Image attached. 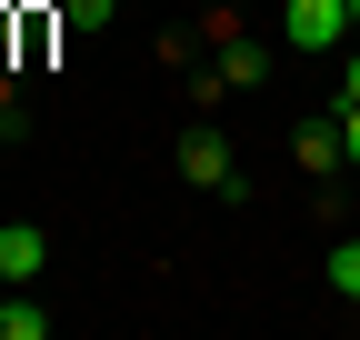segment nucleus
<instances>
[{
    "label": "nucleus",
    "instance_id": "nucleus-10",
    "mask_svg": "<svg viewBox=\"0 0 360 340\" xmlns=\"http://www.w3.org/2000/svg\"><path fill=\"white\" fill-rule=\"evenodd\" d=\"M340 100H360V51H350V60H340Z\"/></svg>",
    "mask_w": 360,
    "mask_h": 340
},
{
    "label": "nucleus",
    "instance_id": "nucleus-1",
    "mask_svg": "<svg viewBox=\"0 0 360 340\" xmlns=\"http://www.w3.org/2000/svg\"><path fill=\"white\" fill-rule=\"evenodd\" d=\"M180 181L231 200V190H240V160H231V140H220V131H180Z\"/></svg>",
    "mask_w": 360,
    "mask_h": 340
},
{
    "label": "nucleus",
    "instance_id": "nucleus-11",
    "mask_svg": "<svg viewBox=\"0 0 360 340\" xmlns=\"http://www.w3.org/2000/svg\"><path fill=\"white\" fill-rule=\"evenodd\" d=\"M30 11H60V0H30Z\"/></svg>",
    "mask_w": 360,
    "mask_h": 340
},
{
    "label": "nucleus",
    "instance_id": "nucleus-3",
    "mask_svg": "<svg viewBox=\"0 0 360 340\" xmlns=\"http://www.w3.org/2000/svg\"><path fill=\"white\" fill-rule=\"evenodd\" d=\"M40 270H51V240H40L30 221H0V280H11V290H30Z\"/></svg>",
    "mask_w": 360,
    "mask_h": 340
},
{
    "label": "nucleus",
    "instance_id": "nucleus-2",
    "mask_svg": "<svg viewBox=\"0 0 360 340\" xmlns=\"http://www.w3.org/2000/svg\"><path fill=\"white\" fill-rule=\"evenodd\" d=\"M281 30H290V51L321 60V51H340V40H350V0H290Z\"/></svg>",
    "mask_w": 360,
    "mask_h": 340
},
{
    "label": "nucleus",
    "instance_id": "nucleus-13",
    "mask_svg": "<svg viewBox=\"0 0 360 340\" xmlns=\"http://www.w3.org/2000/svg\"><path fill=\"white\" fill-rule=\"evenodd\" d=\"M0 301H11V280H0Z\"/></svg>",
    "mask_w": 360,
    "mask_h": 340
},
{
    "label": "nucleus",
    "instance_id": "nucleus-12",
    "mask_svg": "<svg viewBox=\"0 0 360 340\" xmlns=\"http://www.w3.org/2000/svg\"><path fill=\"white\" fill-rule=\"evenodd\" d=\"M350 30H360V0H350Z\"/></svg>",
    "mask_w": 360,
    "mask_h": 340
},
{
    "label": "nucleus",
    "instance_id": "nucleus-8",
    "mask_svg": "<svg viewBox=\"0 0 360 340\" xmlns=\"http://www.w3.org/2000/svg\"><path fill=\"white\" fill-rule=\"evenodd\" d=\"M110 11H120V0H60V20H70V30H110Z\"/></svg>",
    "mask_w": 360,
    "mask_h": 340
},
{
    "label": "nucleus",
    "instance_id": "nucleus-4",
    "mask_svg": "<svg viewBox=\"0 0 360 340\" xmlns=\"http://www.w3.org/2000/svg\"><path fill=\"white\" fill-rule=\"evenodd\" d=\"M210 80H220V91H250V80H270V51H250V40L231 30V40H220V70H210Z\"/></svg>",
    "mask_w": 360,
    "mask_h": 340
},
{
    "label": "nucleus",
    "instance_id": "nucleus-7",
    "mask_svg": "<svg viewBox=\"0 0 360 340\" xmlns=\"http://www.w3.org/2000/svg\"><path fill=\"white\" fill-rule=\"evenodd\" d=\"M330 290H340V301H360V240L330 250Z\"/></svg>",
    "mask_w": 360,
    "mask_h": 340
},
{
    "label": "nucleus",
    "instance_id": "nucleus-9",
    "mask_svg": "<svg viewBox=\"0 0 360 340\" xmlns=\"http://www.w3.org/2000/svg\"><path fill=\"white\" fill-rule=\"evenodd\" d=\"M330 131H340V150L360 160V100H340V110H330Z\"/></svg>",
    "mask_w": 360,
    "mask_h": 340
},
{
    "label": "nucleus",
    "instance_id": "nucleus-6",
    "mask_svg": "<svg viewBox=\"0 0 360 340\" xmlns=\"http://www.w3.org/2000/svg\"><path fill=\"white\" fill-rule=\"evenodd\" d=\"M0 340H51V310H40V301H20V290H11V301H0Z\"/></svg>",
    "mask_w": 360,
    "mask_h": 340
},
{
    "label": "nucleus",
    "instance_id": "nucleus-5",
    "mask_svg": "<svg viewBox=\"0 0 360 340\" xmlns=\"http://www.w3.org/2000/svg\"><path fill=\"white\" fill-rule=\"evenodd\" d=\"M290 160L310 170V181H330V170H340L350 150H340V131H300V140H290Z\"/></svg>",
    "mask_w": 360,
    "mask_h": 340
}]
</instances>
